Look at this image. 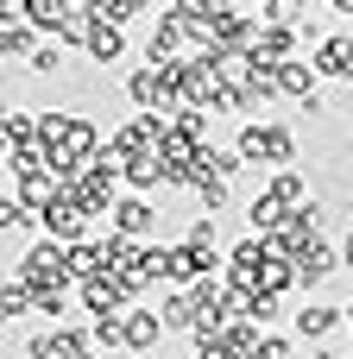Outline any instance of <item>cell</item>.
I'll return each mask as SVG.
<instances>
[{"label":"cell","mask_w":353,"mask_h":359,"mask_svg":"<svg viewBox=\"0 0 353 359\" xmlns=\"http://www.w3.org/2000/svg\"><path fill=\"white\" fill-rule=\"evenodd\" d=\"M183 44H189V32L177 25L171 6H158V25H152V38H145V69H171V63H183V57H177Z\"/></svg>","instance_id":"5b68a950"},{"label":"cell","mask_w":353,"mask_h":359,"mask_svg":"<svg viewBox=\"0 0 353 359\" xmlns=\"http://www.w3.org/2000/svg\"><path fill=\"white\" fill-rule=\"evenodd\" d=\"M158 316H164V328H171V334H196V322H202V309H196V290H164Z\"/></svg>","instance_id":"7c38bea8"},{"label":"cell","mask_w":353,"mask_h":359,"mask_svg":"<svg viewBox=\"0 0 353 359\" xmlns=\"http://www.w3.org/2000/svg\"><path fill=\"white\" fill-rule=\"evenodd\" d=\"M309 63H316L322 82H353V32H328V38L309 50Z\"/></svg>","instance_id":"52a82bcc"},{"label":"cell","mask_w":353,"mask_h":359,"mask_svg":"<svg viewBox=\"0 0 353 359\" xmlns=\"http://www.w3.org/2000/svg\"><path fill=\"white\" fill-rule=\"evenodd\" d=\"M208 114H246V95H240V88H215Z\"/></svg>","instance_id":"f1b7e54d"},{"label":"cell","mask_w":353,"mask_h":359,"mask_svg":"<svg viewBox=\"0 0 353 359\" xmlns=\"http://www.w3.org/2000/svg\"><path fill=\"white\" fill-rule=\"evenodd\" d=\"M88 13H95V19H107V25H120V32H126V25H133V19H139V13H158V6H139V0H88Z\"/></svg>","instance_id":"d6986e66"},{"label":"cell","mask_w":353,"mask_h":359,"mask_svg":"<svg viewBox=\"0 0 353 359\" xmlns=\"http://www.w3.org/2000/svg\"><path fill=\"white\" fill-rule=\"evenodd\" d=\"M246 322H253V328H272V322H278V297H265V290L246 297Z\"/></svg>","instance_id":"4316f807"},{"label":"cell","mask_w":353,"mask_h":359,"mask_svg":"<svg viewBox=\"0 0 353 359\" xmlns=\"http://www.w3.org/2000/svg\"><path fill=\"white\" fill-rule=\"evenodd\" d=\"M164 334H171V328H164L158 309H133V316H126V353H152Z\"/></svg>","instance_id":"4fadbf2b"},{"label":"cell","mask_w":353,"mask_h":359,"mask_svg":"<svg viewBox=\"0 0 353 359\" xmlns=\"http://www.w3.org/2000/svg\"><path fill=\"white\" fill-rule=\"evenodd\" d=\"M240 95H246V114H259L265 101H278V69H272V63H259V69H253V82H246Z\"/></svg>","instance_id":"ffe728a7"},{"label":"cell","mask_w":353,"mask_h":359,"mask_svg":"<svg viewBox=\"0 0 353 359\" xmlns=\"http://www.w3.org/2000/svg\"><path fill=\"white\" fill-rule=\"evenodd\" d=\"M107 233L139 240V246H158V202H152V196H120V208H114Z\"/></svg>","instance_id":"277c9868"},{"label":"cell","mask_w":353,"mask_h":359,"mask_svg":"<svg viewBox=\"0 0 353 359\" xmlns=\"http://www.w3.org/2000/svg\"><path fill=\"white\" fill-rule=\"evenodd\" d=\"M95 353V334L82 322H63V328H38L25 341V359H88Z\"/></svg>","instance_id":"3957f363"},{"label":"cell","mask_w":353,"mask_h":359,"mask_svg":"<svg viewBox=\"0 0 353 359\" xmlns=\"http://www.w3.org/2000/svg\"><path fill=\"white\" fill-rule=\"evenodd\" d=\"M0 50H6V63H25V69H32V57L44 50V44H38V32L25 25V13H19V6H6V19H0Z\"/></svg>","instance_id":"30bf717a"},{"label":"cell","mask_w":353,"mask_h":359,"mask_svg":"<svg viewBox=\"0 0 353 359\" xmlns=\"http://www.w3.org/2000/svg\"><path fill=\"white\" fill-rule=\"evenodd\" d=\"M234 151L259 170H297V126L291 120H246L240 133H234Z\"/></svg>","instance_id":"6da1fadb"},{"label":"cell","mask_w":353,"mask_h":359,"mask_svg":"<svg viewBox=\"0 0 353 359\" xmlns=\"http://www.w3.org/2000/svg\"><path fill=\"white\" fill-rule=\"evenodd\" d=\"M120 57H126V32L107 25V19H95V32H88V63H120Z\"/></svg>","instance_id":"2e32d148"},{"label":"cell","mask_w":353,"mask_h":359,"mask_svg":"<svg viewBox=\"0 0 353 359\" xmlns=\"http://www.w3.org/2000/svg\"><path fill=\"white\" fill-rule=\"evenodd\" d=\"M196 202H202V215H221V208L234 202V183H215V177H196Z\"/></svg>","instance_id":"cb8c5ba5"},{"label":"cell","mask_w":353,"mask_h":359,"mask_svg":"<svg viewBox=\"0 0 353 359\" xmlns=\"http://www.w3.org/2000/svg\"><path fill=\"white\" fill-rule=\"evenodd\" d=\"M38 227H44V240H57V246H82V240H95V233H88L95 221H88V208H82L69 189H63V196L38 215Z\"/></svg>","instance_id":"7a4b0ae2"},{"label":"cell","mask_w":353,"mask_h":359,"mask_svg":"<svg viewBox=\"0 0 353 359\" xmlns=\"http://www.w3.org/2000/svg\"><path fill=\"white\" fill-rule=\"evenodd\" d=\"M0 145H6V151H32V145H44V139H38V107H13L6 126H0Z\"/></svg>","instance_id":"5bb4252c"},{"label":"cell","mask_w":353,"mask_h":359,"mask_svg":"<svg viewBox=\"0 0 353 359\" xmlns=\"http://www.w3.org/2000/svg\"><path fill=\"white\" fill-rule=\"evenodd\" d=\"M265 196H272V202H284V208H291V215H297V208H309V202H316V196H309V183H303V177H297V170H272V177H265Z\"/></svg>","instance_id":"9a60e30c"},{"label":"cell","mask_w":353,"mask_h":359,"mask_svg":"<svg viewBox=\"0 0 353 359\" xmlns=\"http://www.w3.org/2000/svg\"><path fill=\"white\" fill-rule=\"evenodd\" d=\"M19 13H25V25H32V32H51V38H57V25H63L69 0H19Z\"/></svg>","instance_id":"ac0fdd59"},{"label":"cell","mask_w":353,"mask_h":359,"mask_svg":"<svg viewBox=\"0 0 353 359\" xmlns=\"http://www.w3.org/2000/svg\"><path fill=\"white\" fill-rule=\"evenodd\" d=\"M183 246H189V252H221V227H215V215H196L189 233H183Z\"/></svg>","instance_id":"603a6c76"},{"label":"cell","mask_w":353,"mask_h":359,"mask_svg":"<svg viewBox=\"0 0 353 359\" xmlns=\"http://www.w3.org/2000/svg\"><path fill=\"white\" fill-rule=\"evenodd\" d=\"M88 334H95V353H120L126 347V316H101V322H88Z\"/></svg>","instance_id":"7402d4cb"},{"label":"cell","mask_w":353,"mask_h":359,"mask_svg":"<svg viewBox=\"0 0 353 359\" xmlns=\"http://www.w3.org/2000/svg\"><path fill=\"white\" fill-rule=\"evenodd\" d=\"M208 120H215L208 107H183V114L171 120V133H183L189 145H215V139H208Z\"/></svg>","instance_id":"44dd1931"},{"label":"cell","mask_w":353,"mask_h":359,"mask_svg":"<svg viewBox=\"0 0 353 359\" xmlns=\"http://www.w3.org/2000/svg\"><path fill=\"white\" fill-rule=\"evenodd\" d=\"M0 316H6V322H25V316H32V290H25L19 278H6V290H0Z\"/></svg>","instance_id":"d4e9b609"},{"label":"cell","mask_w":353,"mask_h":359,"mask_svg":"<svg viewBox=\"0 0 353 359\" xmlns=\"http://www.w3.org/2000/svg\"><path fill=\"white\" fill-rule=\"evenodd\" d=\"M341 316H347V334H353V303H341Z\"/></svg>","instance_id":"d6a6232c"},{"label":"cell","mask_w":353,"mask_h":359,"mask_svg":"<svg viewBox=\"0 0 353 359\" xmlns=\"http://www.w3.org/2000/svg\"><path fill=\"white\" fill-rule=\"evenodd\" d=\"M63 69V44H44L38 57H32V76H57Z\"/></svg>","instance_id":"83f0119b"},{"label":"cell","mask_w":353,"mask_h":359,"mask_svg":"<svg viewBox=\"0 0 353 359\" xmlns=\"http://www.w3.org/2000/svg\"><path fill=\"white\" fill-rule=\"evenodd\" d=\"M88 359H101V353H88Z\"/></svg>","instance_id":"e575fe53"},{"label":"cell","mask_w":353,"mask_h":359,"mask_svg":"<svg viewBox=\"0 0 353 359\" xmlns=\"http://www.w3.org/2000/svg\"><path fill=\"white\" fill-rule=\"evenodd\" d=\"M0 227H6V233H25V227H38V215H32L25 202H13V196H6V202H0Z\"/></svg>","instance_id":"484cf974"},{"label":"cell","mask_w":353,"mask_h":359,"mask_svg":"<svg viewBox=\"0 0 353 359\" xmlns=\"http://www.w3.org/2000/svg\"><path fill=\"white\" fill-rule=\"evenodd\" d=\"M341 271H353V227L341 233Z\"/></svg>","instance_id":"4dcf8cb0"},{"label":"cell","mask_w":353,"mask_h":359,"mask_svg":"<svg viewBox=\"0 0 353 359\" xmlns=\"http://www.w3.org/2000/svg\"><path fill=\"white\" fill-rule=\"evenodd\" d=\"M335 271H341V246L316 240V246H303V259H297V290H309V297H316Z\"/></svg>","instance_id":"9c48e42d"},{"label":"cell","mask_w":353,"mask_h":359,"mask_svg":"<svg viewBox=\"0 0 353 359\" xmlns=\"http://www.w3.org/2000/svg\"><path fill=\"white\" fill-rule=\"evenodd\" d=\"M328 13H341V19H353V0H335V6H328Z\"/></svg>","instance_id":"1f68e13d"},{"label":"cell","mask_w":353,"mask_h":359,"mask_svg":"<svg viewBox=\"0 0 353 359\" xmlns=\"http://www.w3.org/2000/svg\"><path fill=\"white\" fill-rule=\"evenodd\" d=\"M240 170H246V158H240L234 145H208V151H202V164H196V177H215V183H234Z\"/></svg>","instance_id":"e0dca14e"},{"label":"cell","mask_w":353,"mask_h":359,"mask_svg":"<svg viewBox=\"0 0 353 359\" xmlns=\"http://www.w3.org/2000/svg\"><path fill=\"white\" fill-rule=\"evenodd\" d=\"M253 359H291V341H284V334H265V341L253 347Z\"/></svg>","instance_id":"f546056e"},{"label":"cell","mask_w":353,"mask_h":359,"mask_svg":"<svg viewBox=\"0 0 353 359\" xmlns=\"http://www.w3.org/2000/svg\"><path fill=\"white\" fill-rule=\"evenodd\" d=\"M291 328H297V341H309V347H322L335 328H347V316L335 309V303H322V297H309L297 316H291Z\"/></svg>","instance_id":"ba28073f"},{"label":"cell","mask_w":353,"mask_h":359,"mask_svg":"<svg viewBox=\"0 0 353 359\" xmlns=\"http://www.w3.org/2000/svg\"><path fill=\"white\" fill-rule=\"evenodd\" d=\"M297 44H303V38H297L291 25H259V38H253V63H272V69H278V63H297Z\"/></svg>","instance_id":"8fae6325"},{"label":"cell","mask_w":353,"mask_h":359,"mask_svg":"<svg viewBox=\"0 0 353 359\" xmlns=\"http://www.w3.org/2000/svg\"><path fill=\"white\" fill-rule=\"evenodd\" d=\"M341 359H353V347H347V353H341Z\"/></svg>","instance_id":"836d02e7"},{"label":"cell","mask_w":353,"mask_h":359,"mask_svg":"<svg viewBox=\"0 0 353 359\" xmlns=\"http://www.w3.org/2000/svg\"><path fill=\"white\" fill-rule=\"evenodd\" d=\"M76 297H82V309H88L95 322H101V316H133V309H139V303L120 290V278H114V271H101V278L76 284Z\"/></svg>","instance_id":"8992f818"}]
</instances>
